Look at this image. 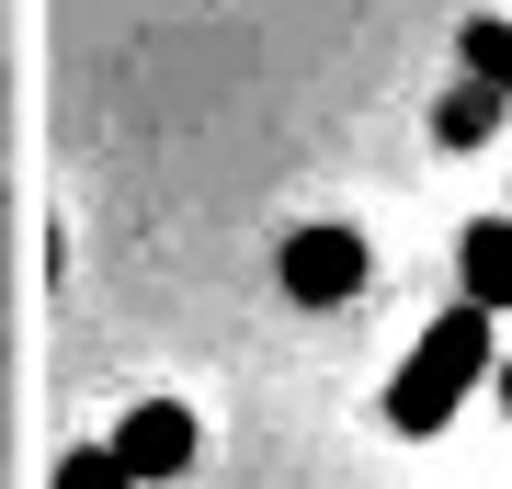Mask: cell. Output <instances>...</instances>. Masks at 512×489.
Listing matches in <instances>:
<instances>
[{"mask_svg": "<svg viewBox=\"0 0 512 489\" xmlns=\"http://www.w3.org/2000/svg\"><path fill=\"white\" fill-rule=\"evenodd\" d=\"M490 376H501L490 308H467V296H456V308H444V319L399 353V376H387V399H376V410H387V433H444V421H456Z\"/></svg>", "mask_w": 512, "mask_h": 489, "instance_id": "cell-1", "label": "cell"}, {"mask_svg": "<svg viewBox=\"0 0 512 489\" xmlns=\"http://www.w3.org/2000/svg\"><path fill=\"white\" fill-rule=\"evenodd\" d=\"M274 273H285L296 308H342V296H365V285H376V251H365V228L319 217V228H296L285 251H274Z\"/></svg>", "mask_w": 512, "mask_h": 489, "instance_id": "cell-2", "label": "cell"}, {"mask_svg": "<svg viewBox=\"0 0 512 489\" xmlns=\"http://www.w3.org/2000/svg\"><path fill=\"white\" fill-rule=\"evenodd\" d=\"M103 444H114V467H126L137 489H148V478H183V467H194V410H183V399H137Z\"/></svg>", "mask_w": 512, "mask_h": 489, "instance_id": "cell-3", "label": "cell"}, {"mask_svg": "<svg viewBox=\"0 0 512 489\" xmlns=\"http://www.w3.org/2000/svg\"><path fill=\"white\" fill-rule=\"evenodd\" d=\"M456 296L467 308H512V217H467L456 228Z\"/></svg>", "mask_w": 512, "mask_h": 489, "instance_id": "cell-4", "label": "cell"}, {"mask_svg": "<svg viewBox=\"0 0 512 489\" xmlns=\"http://www.w3.org/2000/svg\"><path fill=\"white\" fill-rule=\"evenodd\" d=\"M501 114H512L501 91L478 80V69H456V91H444V103H433V137H444V148H478V137L501 126Z\"/></svg>", "mask_w": 512, "mask_h": 489, "instance_id": "cell-5", "label": "cell"}, {"mask_svg": "<svg viewBox=\"0 0 512 489\" xmlns=\"http://www.w3.org/2000/svg\"><path fill=\"white\" fill-rule=\"evenodd\" d=\"M456 69H478V80H490L501 103H512V23H501V12H478V23H456Z\"/></svg>", "mask_w": 512, "mask_h": 489, "instance_id": "cell-6", "label": "cell"}, {"mask_svg": "<svg viewBox=\"0 0 512 489\" xmlns=\"http://www.w3.org/2000/svg\"><path fill=\"white\" fill-rule=\"evenodd\" d=\"M57 489H137V478L114 467V444H69L57 455Z\"/></svg>", "mask_w": 512, "mask_h": 489, "instance_id": "cell-7", "label": "cell"}, {"mask_svg": "<svg viewBox=\"0 0 512 489\" xmlns=\"http://www.w3.org/2000/svg\"><path fill=\"white\" fill-rule=\"evenodd\" d=\"M501 410H512V353H501Z\"/></svg>", "mask_w": 512, "mask_h": 489, "instance_id": "cell-8", "label": "cell"}, {"mask_svg": "<svg viewBox=\"0 0 512 489\" xmlns=\"http://www.w3.org/2000/svg\"><path fill=\"white\" fill-rule=\"evenodd\" d=\"M501 217H512V205H501Z\"/></svg>", "mask_w": 512, "mask_h": 489, "instance_id": "cell-9", "label": "cell"}]
</instances>
